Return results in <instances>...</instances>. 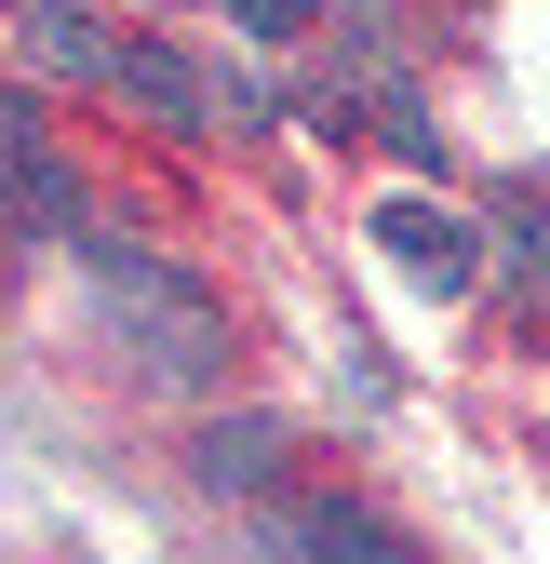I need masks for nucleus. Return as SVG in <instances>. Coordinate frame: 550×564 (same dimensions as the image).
I'll use <instances>...</instances> for the list:
<instances>
[{
  "instance_id": "nucleus-10",
  "label": "nucleus",
  "mask_w": 550,
  "mask_h": 564,
  "mask_svg": "<svg viewBox=\"0 0 550 564\" xmlns=\"http://www.w3.org/2000/svg\"><path fill=\"white\" fill-rule=\"evenodd\" d=\"M376 134H389V149H403V162H417V175L443 162V134H430V108H417V95H403V82L376 95Z\"/></svg>"
},
{
  "instance_id": "nucleus-4",
  "label": "nucleus",
  "mask_w": 550,
  "mask_h": 564,
  "mask_svg": "<svg viewBox=\"0 0 550 564\" xmlns=\"http://www.w3.org/2000/svg\"><path fill=\"white\" fill-rule=\"evenodd\" d=\"M283 457H296V431H283L268 403H242V416H201V444H188V470L216 484V498H255V484L283 470Z\"/></svg>"
},
{
  "instance_id": "nucleus-11",
  "label": "nucleus",
  "mask_w": 550,
  "mask_h": 564,
  "mask_svg": "<svg viewBox=\"0 0 550 564\" xmlns=\"http://www.w3.org/2000/svg\"><path fill=\"white\" fill-rule=\"evenodd\" d=\"M216 121H242V134H268V82H242V67H229V82H216Z\"/></svg>"
},
{
  "instance_id": "nucleus-5",
  "label": "nucleus",
  "mask_w": 550,
  "mask_h": 564,
  "mask_svg": "<svg viewBox=\"0 0 550 564\" xmlns=\"http://www.w3.org/2000/svg\"><path fill=\"white\" fill-rule=\"evenodd\" d=\"M108 95H134L162 134H216V82H201L175 41H121V82H108Z\"/></svg>"
},
{
  "instance_id": "nucleus-1",
  "label": "nucleus",
  "mask_w": 550,
  "mask_h": 564,
  "mask_svg": "<svg viewBox=\"0 0 550 564\" xmlns=\"http://www.w3.org/2000/svg\"><path fill=\"white\" fill-rule=\"evenodd\" d=\"M81 269H95L108 323L148 349V377H162V390H216V364H229V323H216V296H201L188 269H162L148 242H108V229H81Z\"/></svg>"
},
{
  "instance_id": "nucleus-8",
  "label": "nucleus",
  "mask_w": 550,
  "mask_h": 564,
  "mask_svg": "<svg viewBox=\"0 0 550 564\" xmlns=\"http://www.w3.org/2000/svg\"><path fill=\"white\" fill-rule=\"evenodd\" d=\"M41 162H54V149H41V108H28L14 82H0V216H14V188H28Z\"/></svg>"
},
{
  "instance_id": "nucleus-3",
  "label": "nucleus",
  "mask_w": 550,
  "mask_h": 564,
  "mask_svg": "<svg viewBox=\"0 0 550 564\" xmlns=\"http://www.w3.org/2000/svg\"><path fill=\"white\" fill-rule=\"evenodd\" d=\"M14 67L28 82H121V41H108V14H81V0H28L14 14Z\"/></svg>"
},
{
  "instance_id": "nucleus-9",
  "label": "nucleus",
  "mask_w": 550,
  "mask_h": 564,
  "mask_svg": "<svg viewBox=\"0 0 550 564\" xmlns=\"http://www.w3.org/2000/svg\"><path fill=\"white\" fill-rule=\"evenodd\" d=\"M336 0H229V41H309Z\"/></svg>"
},
{
  "instance_id": "nucleus-6",
  "label": "nucleus",
  "mask_w": 550,
  "mask_h": 564,
  "mask_svg": "<svg viewBox=\"0 0 550 564\" xmlns=\"http://www.w3.org/2000/svg\"><path fill=\"white\" fill-rule=\"evenodd\" d=\"M283 551H309V564H417V538H403V524H376V511H350V498L296 511V524H283Z\"/></svg>"
},
{
  "instance_id": "nucleus-12",
  "label": "nucleus",
  "mask_w": 550,
  "mask_h": 564,
  "mask_svg": "<svg viewBox=\"0 0 550 564\" xmlns=\"http://www.w3.org/2000/svg\"><path fill=\"white\" fill-rule=\"evenodd\" d=\"M81 14H95V0H81Z\"/></svg>"
},
{
  "instance_id": "nucleus-2",
  "label": "nucleus",
  "mask_w": 550,
  "mask_h": 564,
  "mask_svg": "<svg viewBox=\"0 0 550 564\" xmlns=\"http://www.w3.org/2000/svg\"><path fill=\"white\" fill-rule=\"evenodd\" d=\"M376 242L403 256V282H417V296H470V282H484V256H497L470 216H443V202H417V188L376 202Z\"/></svg>"
},
{
  "instance_id": "nucleus-7",
  "label": "nucleus",
  "mask_w": 550,
  "mask_h": 564,
  "mask_svg": "<svg viewBox=\"0 0 550 564\" xmlns=\"http://www.w3.org/2000/svg\"><path fill=\"white\" fill-rule=\"evenodd\" d=\"M14 229H28V242H81V175H67V162H41V175L14 188Z\"/></svg>"
}]
</instances>
